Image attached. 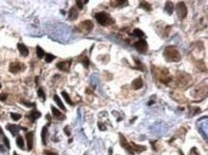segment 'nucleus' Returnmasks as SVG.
<instances>
[{"mask_svg": "<svg viewBox=\"0 0 208 155\" xmlns=\"http://www.w3.org/2000/svg\"><path fill=\"white\" fill-rule=\"evenodd\" d=\"M139 7L142 8V9H144L145 11H147V12H151L152 11L151 4H150L149 2H147V1H140V2H139Z\"/></svg>", "mask_w": 208, "mask_h": 155, "instance_id": "nucleus-19", "label": "nucleus"}, {"mask_svg": "<svg viewBox=\"0 0 208 155\" xmlns=\"http://www.w3.org/2000/svg\"><path fill=\"white\" fill-rule=\"evenodd\" d=\"M62 97H64V98L65 102H66L68 104H70V106H73V104H73V102H72V101H71V99H70L69 95H68V94H67V92L62 91Z\"/></svg>", "mask_w": 208, "mask_h": 155, "instance_id": "nucleus-24", "label": "nucleus"}, {"mask_svg": "<svg viewBox=\"0 0 208 155\" xmlns=\"http://www.w3.org/2000/svg\"><path fill=\"white\" fill-rule=\"evenodd\" d=\"M132 35L136 38H142V36H144V32L141 31L140 29H134Z\"/></svg>", "mask_w": 208, "mask_h": 155, "instance_id": "nucleus-25", "label": "nucleus"}, {"mask_svg": "<svg viewBox=\"0 0 208 155\" xmlns=\"http://www.w3.org/2000/svg\"><path fill=\"white\" fill-rule=\"evenodd\" d=\"M76 4H77V7L80 10H83V1H76Z\"/></svg>", "mask_w": 208, "mask_h": 155, "instance_id": "nucleus-34", "label": "nucleus"}, {"mask_svg": "<svg viewBox=\"0 0 208 155\" xmlns=\"http://www.w3.org/2000/svg\"><path fill=\"white\" fill-rule=\"evenodd\" d=\"M11 118L14 121H18L21 118V115L18 114V113H11Z\"/></svg>", "mask_w": 208, "mask_h": 155, "instance_id": "nucleus-28", "label": "nucleus"}, {"mask_svg": "<svg viewBox=\"0 0 208 155\" xmlns=\"http://www.w3.org/2000/svg\"><path fill=\"white\" fill-rule=\"evenodd\" d=\"M131 86H132V89H134V90L140 89L142 86H143V80H142V78H135V80L132 81V83H131Z\"/></svg>", "mask_w": 208, "mask_h": 155, "instance_id": "nucleus-11", "label": "nucleus"}, {"mask_svg": "<svg viewBox=\"0 0 208 155\" xmlns=\"http://www.w3.org/2000/svg\"><path fill=\"white\" fill-rule=\"evenodd\" d=\"M7 98H8V95H7V94H5V93H3V94H0V101H1V102L6 101Z\"/></svg>", "mask_w": 208, "mask_h": 155, "instance_id": "nucleus-33", "label": "nucleus"}, {"mask_svg": "<svg viewBox=\"0 0 208 155\" xmlns=\"http://www.w3.org/2000/svg\"><path fill=\"white\" fill-rule=\"evenodd\" d=\"M176 14H178V16L180 17V19H184L187 15H188V10H187V7L184 2H178V4H176Z\"/></svg>", "mask_w": 208, "mask_h": 155, "instance_id": "nucleus-3", "label": "nucleus"}, {"mask_svg": "<svg viewBox=\"0 0 208 155\" xmlns=\"http://www.w3.org/2000/svg\"><path fill=\"white\" fill-rule=\"evenodd\" d=\"M129 1L127 0H115V1H110V5L112 7H121V6H125V5H128Z\"/></svg>", "mask_w": 208, "mask_h": 155, "instance_id": "nucleus-17", "label": "nucleus"}, {"mask_svg": "<svg viewBox=\"0 0 208 155\" xmlns=\"http://www.w3.org/2000/svg\"><path fill=\"white\" fill-rule=\"evenodd\" d=\"M3 140H4V144L5 146H6L7 148H10V142H9V139H8L6 136H3Z\"/></svg>", "mask_w": 208, "mask_h": 155, "instance_id": "nucleus-31", "label": "nucleus"}, {"mask_svg": "<svg viewBox=\"0 0 208 155\" xmlns=\"http://www.w3.org/2000/svg\"><path fill=\"white\" fill-rule=\"evenodd\" d=\"M189 155H201V154H199V152L197 151V148H192L190 152H189Z\"/></svg>", "mask_w": 208, "mask_h": 155, "instance_id": "nucleus-30", "label": "nucleus"}, {"mask_svg": "<svg viewBox=\"0 0 208 155\" xmlns=\"http://www.w3.org/2000/svg\"><path fill=\"white\" fill-rule=\"evenodd\" d=\"M164 11L167 13L168 15H173L174 13V4L173 2L171 1H167L165 3V6H164Z\"/></svg>", "mask_w": 208, "mask_h": 155, "instance_id": "nucleus-16", "label": "nucleus"}, {"mask_svg": "<svg viewBox=\"0 0 208 155\" xmlns=\"http://www.w3.org/2000/svg\"><path fill=\"white\" fill-rule=\"evenodd\" d=\"M98 127L100 128V130H102V131L107 130V127H105V123H98Z\"/></svg>", "mask_w": 208, "mask_h": 155, "instance_id": "nucleus-32", "label": "nucleus"}, {"mask_svg": "<svg viewBox=\"0 0 208 155\" xmlns=\"http://www.w3.org/2000/svg\"><path fill=\"white\" fill-rule=\"evenodd\" d=\"M64 132H65V134H66L67 136H70L71 132H70V130H69V127H64Z\"/></svg>", "mask_w": 208, "mask_h": 155, "instance_id": "nucleus-35", "label": "nucleus"}, {"mask_svg": "<svg viewBox=\"0 0 208 155\" xmlns=\"http://www.w3.org/2000/svg\"><path fill=\"white\" fill-rule=\"evenodd\" d=\"M17 144L19 148L24 149V140L21 136H17Z\"/></svg>", "mask_w": 208, "mask_h": 155, "instance_id": "nucleus-23", "label": "nucleus"}, {"mask_svg": "<svg viewBox=\"0 0 208 155\" xmlns=\"http://www.w3.org/2000/svg\"><path fill=\"white\" fill-rule=\"evenodd\" d=\"M71 62H72V60H65V61H60L59 63H57V68L58 69H60V71H65V72H67V71H69L70 69V66H71Z\"/></svg>", "mask_w": 208, "mask_h": 155, "instance_id": "nucleus-8", "label": "nucleus"}, {"mask_svg": "<svg viewBox=\"0 0 208 155\" xmlns=\"http://www.w3.org/2000/svg\"><path fill=\"white\" fill-rule=\"evenodd\" d=\"M79 15V12L77 11V8L76 7H72L69 11V15H68V17H69L70 20H75L77 19Z\"/></svg>", "mask_w": 208, "mask_h": 155, "instance_id": "nucleus-15", "label": "nucleus"}, {"mask_svg": "<svg viewBox=\"0 0 208 155\" xmlns=\"http://www.w3.org/2000/svg\"><path fill=\"white\" fill-rule=\"evenodd\" d=\"M51 109H52V113H53L54 117L56 118V119H59V120H64L65 119V116L64 114H62V112L60 111V110H58L56 107L54 106H51Z\"/></svg>", "mask_w": 208, "mask_h": 155, "instance_id": "nucleus-14", "label": "nucleus"}, {"mask_svg": "<svg viewBox=\"0 0 208 155\" xmlns=\"http://www.w3.org/2000/svg\"><path fill=\"white\" fill-rule=\"evenodd\" d=\"M25 69V65L22 63V62H12L9 66V70L10 72L13 73V74H17V73L20 72V71H23Z\"/></svg>", "mask_w": 208, "mask_h": 155, "instance_id": "nucleus-7", "label": "nucleus"}, {"mask_svg": "<svg viewBox=\"0 0 208 155\" xmlns=\"http://www.w3.org/2000/svg\"><path fill=\"white\" fill-rule=\"evenodd\" d=\"M38 96L40 99H42L43 101H45L46 97H45V93H44V91L42 90V88H39L38 90Z\"/></svg>", "mask_w": 208, "mask_h": 155, "instance_id": "nucleus-27", "label": "nucleus"}, {"mask_svg": "<svg viewBox=\"0 0 208 155\" xmlns=\"http://www.w3.org/2000/svg\"><path fill=\"white\" fill-rule=\"evenodd\" d=\"M44 154H45V155H59V154L55 153V152H52V151H49V150L44 151Z\"/></svg>", "mask_w": 208, "mask_h": 155, "instance_id": "nucleus-36", "label": "nucleus"}, {"mask_svg": "<svg viewBox=\"0 0 208 155\" xmlns=\"http://www.w3.org/2000/svg\"><path fill=\"white\" fill-rule=\"evenodd\" d=\"M95 18L97 21H98L99 24L102 26H107V25H109L114 22L112 17L110 16L109 14H107V13H105V12L97 13L95 15Z\"/></svg>", "mask_w": 208, "mask_h": 155, "instance_id": "nucleus-2", "label": "nucleus"}, {"mask_svg": "<svg viewBox=\"0 0 208 155\" xmlns=\"http://www.w3.org/2000/svg\"><path fill=\"white\" fill-rule=\"evenodd\" d=\"M22 104H25L26 106H29V107H31V106H36L35 104H28V102H24V101L22 102Z\"/></svg>", "mask_w": 208, "mask_h": 155, "instance_id": "nucleus-37", "label": "nucleus"}, {"mask_svg": "<svg viewBox=\"0 0 208 155\" xmlns=\"http://www.w3.org/2000/svg\"><path fill=\"white\" fill-rule=\"evenodd\" d=\"M26 141H27V148L28 150H32L33 144H34V133L33 132H27L25 135Z\"/></svg>", "mask_w": 208, "mask_h": 155, "instance_id": "nucleus-9", "label": "nucleus"}, {"mask_svg": "<svg viewBox=\"0 0 208 155\" xmlns=\"http://www.w3.org/2000/svg\"><path fill=\"white\" fill-rule=\"evenodd\" d=\"M81 62H83V66H85V68H87L89 66V59H88V57H85L83 59V60H81Z\"/></svg>", "mask_w": 208, "mask_h": 155, "instance_id": "nucleus-29", "label": "nucleus"}, {"mask_svg": "<svg viewBox=\"0 0 208 155\" xmlns=\"http://www.w3.org/2000/svg\"><path fill=\"white\" fill-rule=\"evenodd\" d=\"M133 46L135 47V49L137 50L139 53H146L148 50V43L145 39H139L138 41L134 42Z\"/></svg>", "mask_w": 208, "mask_h": 155, "instance_id": "nucleus-5", "label": "nucleus"}, {"mask_svg": "<svg viewBox=\"0 0 208 155\" xmlns=\"http://www.w3.org/2000/svg\"><path fill=\"white\" fill-rule=\"evenodd\" d=\"M0 134H1V135H3V130H2L1 127H0Z\"/></svg>", "mask_w": 208, "mask_h": 155, "instance_id": "nucleus-39", "label": "nucleus"}, {"mask_svg": "<svg viewBox=\"0 0 208 155\" xmlns=\"http://www.w3.org/2000/svg\"><path fill=\"white\" fill-rule=\"evenodd\" d=\"M44 57H45V61L47 62V63H50V62H52L55 59H56V57L52 54H46Z\"/></svg>", "mask_w": 208, "mask_h": 155, "instance_id": "nucleus-26", "label": "nucleus"}, {"mask_svg": "<svg viewBox=\"0 0 208 155\" xmlns=\"http://www.w3.org/2000/svg\"><path fill=\"white\" fill-rule=\"evenodd\" d=\"M47 132H48V128L47 127H44L41 130V139H42V144L45 146L46 144V136H47Z\"/></svg>", "mask_w": 208, "mask_h": 155, "instance_id": "nucleus-21", "label": "nucleus"}, {"mask_svg": "<svg viewBox=\"0 0 208 155\" xmlns=\"http://www.w3.org/2000/svg\"><path fill=\"white\" fill-rule=\"evenodd\" d=\"M0 151H1V152H4V151H5L4 146H2V144H0Z\"/></svg>", "mask_w": 208, "mask_h": 155, "instance_id": "nucleus-38", "label": "nucleus"}, {"mask_svg": "<svg viewBox=\"0 0 208 155\" xmlns=\"http://www.w3.org/2000/svg\"><path fill=\"white\" fill-rule=\"evenodd\" d=\"M130 144H131V148H132L133 151H136V152H142L147 149V148L145 146H140V144H137L135 143H130Z\"/></svg>", "mask_w": 208, "mask_h": 155, "instance_id": "nucleus-18", "label": "nucleus"}, {"mask_svg": "<svg viewBox=\"0 0 208 155\" xmlns=\"http://www.w3.org/2000/svg\"><path fill=\"white\" fill-rule=\"evenodd\" d=\"M36 56H38V59H42V57H45V52L39 46H36Z\"/></svg>", "mask_w": 208, "mask_h": 155, "instance_id": "nucleus-22", "label": "nucleus"}, {"mask_svg": "<svg viewBox=\"0 0 208 155\" xmlns=\"http://www.w3.org/2000/svg\"><path fill=\"white\" fill-rule=\"evenodd\" d=\"M0 88H1V83H0Z\"/></svg>", "mask_w": 208, "mask_h": 155, "instance_id": "nucleus-41", "label": "nucleus"}, {"mask_svg": "<svg viewBox=\"0 0 208 155\" xmlns=\"http://www.w3.org/2000/svg\"><path fill=\"white\" fill-rule=\"evenodd\" d=\"M40 116H41V113L39 111H38V110H32V111L30 112V114H28L26 117H27L32 123H34L36 119H38Z\"/></svg>", "mask_w": 208, "mask_h": 155, "instance_id": "nucleus-10", "label": "nucleus"}, {"mask_svg": "<svg viewBox=\"0 0 208 155\" xmlns=\"http://www.w3.org/2000/svg\"><path fill=\"white\" fill-rule=\"evenodd\" d=\"M54 101L57 102V104L59 106L60 108H62V110H66V108H65V106H64V104H62V102L60 101V97L58 96V95H54Z\"/></svg>", "mask_w": 208, "mask_h": 155, "instance_id": "nucleus-20", "label": "nucleus"}, {"mask_svg": "<svg viewBox=\"0 0 208 155\" xmlns=\"http://www.w3.org/2000/svg\"><path fill=\"white\" fill-rule=\"evenodd\" d=\"M6 128L8 130L11 132L13 135H17V134L18 133V131H19V127L17 125H12V123H8V125H6Z\"/></svg>", "mask_w": 208, "mask_h": 155, "instance_id": "nucleus-12", "label": "nucleus"}, {"mask_svg": "<svg viewBox=\"0 0 208 155\" xmlns=\"http://www.w3.org/2000/svg\"><path fill=\"white\" fill-rule=\"evenodd\" d=\"M119 136H120V144L123 146L124 149H125V150L127 151L130 155H134V151H133L132 148H131V144L129 143V142L127 141V139L124 137L122 134H120Z\"/></svg>", "mask_w": 208, "mask_h": 155, "instance_id": "nucleus-6", "label": "nucleus"}, {"mask_svg": "<svg viewBox=\"0 0 208 155\" xmlns=\"http://www.w3.org/2000/svg\"><path fill=\"white\" fill-rule=\"evenodd\" d=\"M165 59L169 62H178L181 59V54L176 46L166 47L163 53Z\"/></svg>", "mask_w": 208, "mask_h": 155, "instance_id": "nucleus-1", "label": "nucleus"}, {"mask_svg": "<svg viewBox=\"0 0 208 155\" xmlns=\"http://www.w3.org/2000/svg\"><path fill=\"white\" fill-rule=\"evenodd\" d=\"M94 27V24L91 20H85V21L81 22L79 25V30L81 32H83L85 35H87L88 33H90L92 31V29Z\"/></svg>", "mask_w": 208, "mask_h": 155, "instance_id": "nucleus-4", "label": "nucleus"}, {"mask_svg": "<svg viewBox=\"0 0 208 155\" xmlns=\"http://www.w3.org/2000/svg\"><path fill=\"white\" fill-rule=\"evenodd\" d=\"M17 48H18V51H19L20 55H21L22 57H27L29 55V50H28L27 47L24 45V44L18 43L17 44Z\"/></svg>", "mask_w": 208, "mask_h": 155, "instance_id": "nucleus-13", "label": "nucleus"}, {"mask_svg": "<svg viewBox=\"0 0 208 155\" xmlns=\"http://www.w3.org/2000/svg\"><path fill=\"white\" fill-rule=\"evenodd\" d=\"M14 155H19V154H17V152H14Z\"/></svg>", "mask_w": 208, "mask_h": 155, "instance_id": "nucleus-40", "label": "nucleus"}]
</instances>
